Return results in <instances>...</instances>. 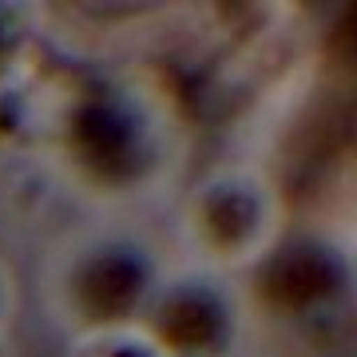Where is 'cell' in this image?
Masks as SVG:
<instances>
[{"instance_id":"cell-3","label":"cell","mask_w":357,"mask_h":357,"mask_svg":"<svg viewBox=\"0 0 357 357\" xmlns=\"http://www.w3.org/2000/svg\"><path fill=\"white\" fill-rule=\"evenodd\" d=\"M147 290V262L131 250H103L76 274V302L91 321H119Z\"/></svg>"},{"instance_id":"cell-5","label":"cell","mask_w":357,"mask_h":357,"mask_svg":"<svg viewBox=\"0 0 357 357\" xmlns=\"http://www.w3.org/2000/svg\"><path fill=\"white\" fill-rule=\"evenodd\" d=\"M258 222H262V206L243 187H215L203 199V230L206 238L215 246H222V250L243 246L258 230Z\"/></svg>"},{"instance_id":"cell-6","label":"cell","mask_w":357,"mask_h":357,"mask_svg":"<svg viewBox=\"0 0 357 357\" xmlns=\"http://www.w3.org/2000/svg\"><path fill=\"white\" fill-rule=\"evenodd\" d=\"M8 60H13V32H8V20L0 16V72L8 68Z\"/></svg>"},{"instance_id":"cell-1","label":"cell","mask_w":357,"mask_h":357,"mask_svg":"<svg viewBox=\"0 0 357 357\" xmlns=\"http://www.w3.org/2000/svg\"><path fill=\"white\" fill-rule=\"evenodd\" d=\"M68 143L84 167L103 183H128L147 163L139 115L115 100H91L72 115Z\"/></svg>"},{"instance_id":"cell-2","label":"cell","mask_w":357,"mask_h":357,"mask_svg":"<svg viewBox=\"0 0 357 357\" xmlns=\"http://www.w3.org/2000/svg\"><path fill=\"white\" fill-rule=\"evenodd\" d=\"M345 266L326 243L298 238L278 246L258 270V298L278 314H302L342 290Z\"/></svg>"},{"instance_id":"cell-4","label":"cell","mask_w":357,"mask_h":357,"mask_svg":"<svg viewBox=\"0 0 357 357\" xmlns=\"http://www.w3.org/2000/svg\"><path fill=\"white\" fill-rule=\"evenodd\" d=\"M155 330L175 349H215L227 337L230 321H227L222 302L211 290L187 286V290H175L163 302L159 318H155Z\"/></svg>"}]
</instances>
